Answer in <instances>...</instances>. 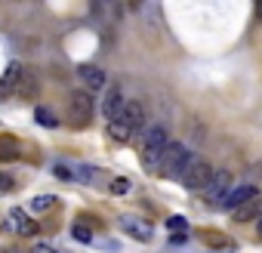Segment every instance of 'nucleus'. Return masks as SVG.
Listing matches in <instances>:
<instances>
[{
    "mask_svg": "<svg viewBox=\"0 0 262 253\" xmlns=\"http://www.w3.org/2000/svg\"><path fill=\"white\" fill-rule=\"evenodd\" d=\"M210 179H213V170H210V164L201 155H191L188 164H185V170H182V176H179V182L185 188H207Z\"/></svg>",
    "mask_w": 262,
    "mask_h": 253,
    "instance_id": "20e7f679",
    "label": "nucleus"
},
{
    "mask_svg": "<svg viewBox=\"0 0 262 253\" xmlns=\"http://www.w3.org/2000/svg\"><path fill=\"white\" fill-rule=\"evenodd\" d=\"M7 225L13 228V231H19V235H25V238H31V235H37V222L22 210V207H13L10 210V216H7Z\"/></svg>",
    "mask_w": 262,
    "mask_h": 253,
    "instance_id": "6e6552de",
    "label": "nucleus"
},
{
    "mask_svg": "<svg viewBox=\"0 0 262 253\" xmlns=\"http://www.w3.org/2000/svg\"><path fill=\"white\" fill-rule=\"evenodd\" d=\"M259 195V188H253L250 182H244V185H231V192H228V198H225V210H237L241 204H247L250 198H256Z\"/></svg>",
    "mask_w": 262,
    "mask_h": 253,
    "instance_id": "9b49d317",
    "label": "nucleus"
},
{
    "mask_svg": "<svg viewBox=\"0 0 262 253\" xmlns=\"http://www.w3.org/2000/svg\"><path fill=\"white\" fill-rule=\"evenodd\" d=\"M4 253H22V250H16V247H13V250H10V247H7V250H4Z\"/></svg>",
    "mask_w": 262,
    "mask_h": 253,
    "instance_id": "b1692460",
    "label": "nucleus"
},
{
    "mask_svg": "<svg viewBox=\"0 0 262 253\" xmlns=\"http://www.w3.org/2000/svg\"><path fill=\"white\" fill-rule=\"evenodd\" d=\"M16 185V179H13V173H0V192H10Z\"/></svg>",
    "mask_w": 262,
    "mask_h": 253,
    "instance_id": "aec40b11",
    "label": "nucleus"
},
{
    "mask_svg": "<svg viewBox=\"0 0 262 253\" xmlns=\"http://www.w3.org/2000/svg\"><path fill=\"white\" fill-rule=\"evenodd\" d=\"M65 117H68V123L74 126V130L86 126V123H90V117H93V96H90V93H83V90H74V93L68 96Z\"/></svg>",
    "mask_w": 262,
    "mask_h": 253,
    "instance_id": "7ed1b4c3",
    "label": "nucleus"
},
{
    "mask_svg": "<svg viewBox=\"0 0 262 253\" xmlns=\"http://www.w3.org/2000/svg\"><path fill=\"white\" fill-rule=\"evenodd\" d=\"M120 228H123L126 235L139 238V241H151V235H155V228H151L145 219H139V216H120Z\"/></svg>",
    "mask_w": 262,
    "mask_h": 253,
    "instance_id": "9d476101",
    "label": "nucleus"
},
{
    "mask_svg": "<svg viewBox=\"0 0 262 253\" xmlns=\"http://www.w3.org/2000/svg\"><path fill=\"white\" fill-rule=\"evenodd\" d=\"M259 16H262V4H259Z\"/></svg>",
    "mask_w": 262,
    "mask_h": 253,
    "instance_id": "393cba45",
    "label": "nucleus"
},
{
    "mask_svg": "<svg viewBox=\"0 0 262 253\" xmlns=\"http://www.w3.org/2000/svg\"><path fill=\"white\" fill-rule=\"evenodd\" d=\"M34 93H37V80H34L31 71H25V74H22V83H19V90H16V96H19V99H31Z\"/></svg>",
    "mask_w": 262,
    "mask_h": 253,
    "instance_id": "dca6fc26",
    "label": "nucleus"
},
{
    "mask_svg": "<svg viewBox=\"0 0 262 253\" xmlns=\"http://www.w3.org/2000/svg\"><path fill=\"white\" fill-rule=\"evenodd\" d=\"M50 207H56V198H53V195H37V198H31V210H34V213H43V210H50Z\"/></svg>",
    "mask_w": 262,
    "mask_h": 253,
    "instance_id": "f3484780",
    "label": "nucleus"
},
{
    "mask_svg": "<svg viewBox=\"0 0 262 253\" xmlns=\"http://www.w3.org/2000/svg\"><path fill=\"white\" fill-rule=\"evenodd\" d=\"M262 213V192L256 195V198H250L247 204H241L237 210H231V216H234V222H250V219H256Z\"/></svg>",
    "mask_w": 262,
    "mask_h": 253,
    "instance_id": "ddd939ff",
    "label": "nucleus"
},
{
    "mask_svg": "<svg viewBox=\"0 0 262 253\" xmlns=\"http://www.w3.org/2000/svg\"><path fill=\"white\" fill-rule=\"evenodd\" d=\"M34 120H37L40 126H47V130H56V126H59V117H56L47 105H37V108H34Z\"/></svg>",
    "mask_w": 262,
    "mask_h": 253,
    "instance_id": "2eb2a0df",
    "label": "nucleus"
},
{
    "mask_svg": "<svg viewBox=\"0 0 262 253\" xmlns=\"http://www.w3.org/2000/svg\"><path fill=\"white\" fill-rule=\"evenodd\" d=\"M123 108H126V102H123L120 90H117V87H111V90L105 93V99H102V114L108 117V123H114V120L123 114Z\"/></svg>",
    "mask_w": 262,
    "mask_h": 253,
    "instance_id": "1a4fd4ad",
    "label": "nucleus"
},
{
    "mask_svg": "<svg viewBox=\"0 0 262 253\" xmlns=\"http://www.w3.org/2000/svg\"><path fill=\"white\" fill-rule=\"evenodd\" d=\"M167 228H170L173 235H188V219H185V216H170V219H167Z\"/></svg>",
    "mask_w": 262,
    "mask_h": 253,
    "instance_id": "a211bd4d",
    "label": "nucleus"
},
{
    "mask_svg": "<svg viewBox=\"0 0 262 253\" xmlns=\"http://www.w3.org/2000/svg\"><path fill=\"white\" fill-rule=\"evenodd\" d=\"M22 74H25V68H22L19 62H13V65L4 71V77H0V102L10 99V96H16V90H19V83H22Z\"/></svg>",
    "mask_w": 262,
    "mask_h": 253,
    "instance_id": "0eeeda50",
    "label": "nucleus"
},
{
    "mask_svg": "<svg viewBox=\"0 0 262 253\" xmlns=\"http://www.w3.org/2000/svg\"><path fill=\"white\" fill-rule=\"evenodd\" d=\"M31 253H59V250H56L53 244H43V241H37V244L31 247Z\"/></svg>",
    "mask_w": 262,
    "mask_h": 253,
    "instance_id": "5701e85b",
    "label": "nucleus"
},
{
    "mask_svg": "<svg viewBox=\"0 0 262 253\" xmlns=\"http://www.w3.org/2000/svg\"><path fill=\"white\" fill-rule=\"evenodd\" d=\"M259 231H262V219H259Z\"/></svg>",
    "mask_w": 262,
    "mask_h": 253,
    "instance_id": "a878e982",
    "label": "nucleus"
},
{
    "mask_svg": "<svg viewBox=\"0 0 262 253\" xmlns=\"http://www.w3.org/2000/svg\"><path fill=\"white\" fill-rule=\"evenodd\" d=\"M198 238H201L207 247H216V250L231 247V238H228L225 231H216V228H201V231H198Z\"/></svg>",
    "mask_w": 262,
    "mask_h": 253,
    "instance_id": "4468645a",
    "label": "nucleus"
},
{
    "mask_svg": "<svg viewBox=\"0 0 262 253\" xmlns=\"http://www.w3.org/2000/svg\"><path fill=\"white\" fill-rule=\"evenodd\" d=\"M77 74H80V80H83L90 90H105V83H108L105 71H102V68H96V65H80V68H77Z\"/></svg>",
    "mask_w": 262,
    "mask_h": 253,
    "instance_id": "f8f14e48",
    "label": "nucleus"
},
{
    "mask_svg": "<svg viewBox=\"0 0 262 253\" xmlns=\"http://www.w3.org/2000/svg\"><path fill=\"white\" fill-rule=\"evenodd\" d=\"M53 173H56L59 179H74V173H71V170H68L65 164H56V167H53Z\"/></svg>",
    "mask_w": 262,
    "mask_h": 253,
    "instance_id": "412c9836",
    "label": "nucleus"
},
{
    "mask_svg": "<svg viewBox=\"0 0 262 253\" xmlns=\"http://www.w3.org/2000/svg\"><path fill=\"white\" fill-rule=\"evenodd\" d=\"M228 192H231V176H228V170H216L213 179H210V185H207V195H204L207 207H222L225 198H228Z\"/></svg>",
    "mask_w": 262,
    "mask_h": 253,
    "instance_id": "423d86ee",
    "label": "nucleus"
},
{
    "mask_svg": "<svg viewBox=\"0 0 262 253\" xmlns=\"http://www.w3.org/2000/svg\"><path fill=\"white\" fill-rule=\"evenodd\" d=\"M188 158H191V152L182 142H170L167 152H164V161H161V173L170 176V179H179L182 170H185V164H188Z\"/></svg>",
    "mask_w": 262,
    "mask_h": 253,
    "instance_id": "39448f33",
    "label": "nucleus"
},
{
    "mask_svg": "<svg viewBox=\"0 0 262 253\" xmlns=\"http://www.w3.org/2000/svg\"><path fill=\"white\" fill-rule=\"evenodd\" d=\"M111 192H114V195H123V192H129V182H126V179H114V182H111Z\"/></svg>",
    "mask_w": 262,
    "mask_h": 253,
    "instance_id": "4be33fe9",
    "label": "nucleus"
},
{
    "mask_svg": "<svg viewBox=\"0 0 262 253\" xmlns=\"http://www.w3.org/2000/svg\"><path fill=\"white\" fill-rule=\"evenodd\" d=\"M170 145V136H167V126L155 123L142 133V167L151 170V173H161V161H164V152Z\"/></svg>",
    "mask_w": 262,
    "mask_h": 253,
    "instance_id": "f03ea898",
    "label": "nucleus"
},
{
    "mask_svg": "<svg viewBox=\"0 0 262 253\" xmlns=\"http://www.w3.org/2000/svg\"><path fill=\"white\" fill-rule=\"evenodd\" d=\"M71 235H74L80 244H90V241H93V231H90V225H80V222L71 228Z\"/></svg>",
    "mask_w": 262,
    "mask_h": 253,
    "instance_id": "6ab92c4d",
    "label": "nucleus"
},
{
    "mask_svg": "<svg viewBox=\"0 0 262 253\" xmlns=\"http://www.w3.org/2000/svg\"><path fill=\"white\" fill-rule=\"evenodd\" d=\"M142 130H145V105L142 102H126L123 114L114 123H108V133H111L114 142H129Z\"/></svg>",
    "mask_w": 262,
    "mask_h": 253,
    "instance_id": "f257e3e1",
    "label": "nucleus"
}]
</instances>
